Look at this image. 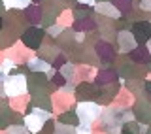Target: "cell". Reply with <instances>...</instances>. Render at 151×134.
<instances>
[{
  "instance_id": "cell-1",
  "label": "cell",
  "mask_w": 151,
  "mask_h": 134,
  "mask_svg": "<svg viewBox=\"0 0 151 134\" xmlns=\"http://www.w3.org/2000/svg\"><path fill=\"white\" fill-rule=\"evenodd\" d=\"M147 89H149V91H151V83H147Z\"/></svg>"
}]
</instances>
